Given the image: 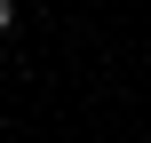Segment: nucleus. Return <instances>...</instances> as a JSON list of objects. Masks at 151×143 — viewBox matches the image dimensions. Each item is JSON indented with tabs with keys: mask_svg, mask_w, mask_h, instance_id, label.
<instances>
[{
	"mask_svg": "<svg viewBox=\"0 0 151 143\" xmlns=\"http://www.w3.org/2000/svg\"><path fill=\"white\" fill-rule=\"evenodd\" d=\"M8 24H16V0H0V32H8Z\"/></svg>",
	"mask_w": 151,
	"mask_h": 143,
	"instance_id": "1",
	"label": "nucleus"
}]
</instances>
